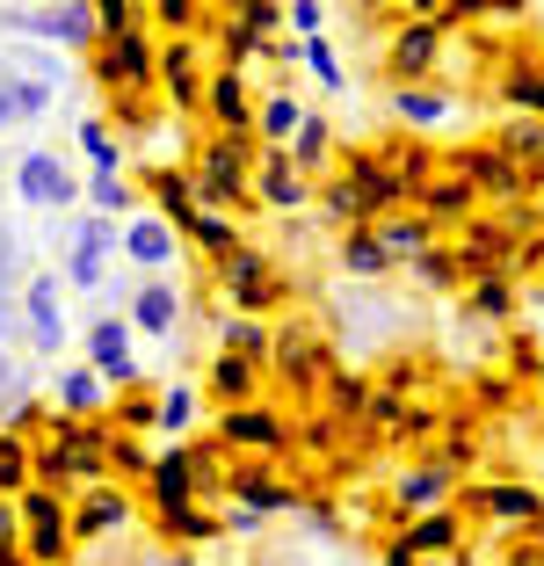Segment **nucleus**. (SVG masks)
I'll use <instances>...</instances> for the list:
<instances>
[{"mask_svg": "<svg viewBox=\"0 0 544 566\" xmlns=\"http://www.w3.org/2000/svg\"><path fill=\"white\" fill-rule=\"evenodd\" d=\"M15 189H22V203H36V211H66V203H81V175H73L59 153H22Z\"/></svg>", "mask_w": 544, "mask_h": 566, "instance_id": "obj_6", "label": "nucleus"}, {"mask_svg": "<svg viewBox=\"0 0 544 566\" xmlns=\"http://www.w3.org/2000/svg\"><path fill=\"white\" fill-rule=\"evenodd\" d=\"M153 189H160V211L189 233V218H197V182H189V175H153Z\"/></svg>", "mask_w": 544, "mask_h": 566, "instance_id": "obj_25", "label": "nucleus"}, {"mask_svg": "<svg viewBox=\"0 0 544 566\" xmlns=\"http://www.w3.org/2000/svg\"><path fill=\"white\" fill-rule=\"evenodd\" d=\"M22 327H30L36 356H59V342H66V283H59V269H36L22 283Z\"/></svg>", "mask_w": 544, "mask_h": 566, "instance_id": "obj_2", "label": "nucleus"}, {"mask_svg": "<svg viewBox=\"0 0 544 566\" xmlns=\"http://www.w3.org/2000/svg\"><path fill=\"white\" fill-rule=\"evenodd\" d=\"M342 269H348V276H385V269H393V254H385L378 226H356V233L342 240Z\"/></svg>", "mask_w": 544, "mask_h": 566, "instance_id": "obj_19", "label": "nucleus"}, {"mask_svg": "<svg viewBox=\"0 0 544 566\" xmlns=\"http://www.w3.org/2000/svg\"><path fill=\"white\" fill-rule=\"evenodd\" d=\"M15 8H36V0H15Z\"/></svg>", "mask_w": 544, "mask_h": 566, "instance_id": "obj_44", "label": "nucleus"}, {"mask_svg": "<svg viewBox=\"0 0 544 566\" xmlns=\"http://www.w3.org/2000/svg\"><path fill=\"white\" fill-rule=\"evenodd\" d=\"M81 146H87V160L109 175V167H124V146L109 138V124H81Z\"/></svg>", "mask_w": 544, "mask_h": 566, "instance_id": "obj_33", "label": "nucleus"}, {"mask_svg": "<svg viewBox=\"0 0 544 566\" xmlns=\"http://www.w3.org/2000/svg\"><path fill=\"white\" fill-rule=\"evenodd\" d=\"M218 436H226V443H240V450H283V443H291V429H283L262 400L226 407V415H218Z\"/></svg>", "mask_w": 544, "mask_h": 566, "instance_id": "obj_7", "label": "nucleus"}, {"mask_svg": "<svg viewBox=\"0 0 544 566\" xmlns=\"http://www.w3.org/2000/svg\"><path fill=\"white\" fill-rule=\"evenodd\" d=\"M450 545V516H429L421 531H407V552H443Z\"/></svg>", "mask_w": 544, "mask_h": 566, "instance_id": "obj_35", "label": "nucleus"}, {"mask_svg": "<svg viewBox=\"0 0 544 566\" xmlns=\"http://www.w3.org/2000/svg\"><path fill=\"white\" fill-rule=\"evenodd\" d=\"M378 240H385V254H393V269L429 254V226H421V218H393V226H378Z\"/></svg>", "mask_w": 544, "mask_h": 566, "instance_id": "obj_22", "label": "nucleus"}, {"mask_svg": "<svg viewBox=\"0 0 544 566\" xmlns=\"http://www.w3.org/2000/svg\"><path fill=\"white\" fill-rule=\"evenodd\" d=\"M297 124H305V109H297L291 95H269L262 109H254V132H262V146H291Z\"/></svg>", "mask_w": 544, "mask_h": 566, "instance_id": "obj_21", "label": "nucleus"}, {"mask_svg": "<svg viewBox=\"0 0 544 566\" xmlns=\"http://www.w3.org/2000/svg\"><path fill=\"white\" fill-rule=\"evenodd\" d=\"M203 102H211L218 132H254V117H248V87H240V73H211Z\"/></svg>", "mask_w": 544, "mask_h": 566, "instance_id": "obj_16", "label": "nucleus"}, {"mask_svg": "<svg viewBox=\"0 0 544 566\" xmlns=\"http://www.w3.org/2000/svg\"><path fill=\"white\" fill-rule=\"evenodd\" d=\"M109 523H124V494L95 486V501H87L81 516H73V537H95V531H109Z\"/></svg>", "mask_w": 544, "mask_h": 566, "instance_id": "obj_29", "label": "nucleus"}, {"mask_svg": "<svg viewBox=\"0 0 544 566\" xmlns=\"http://www.w3.org/2000/svg\"><path fill=\"white\" fill-rule=\"evenodd\" d=\"M248 189H262V203H276V211H297V203L313 197V189H305V167H297L283 146L262 153V167L248 175Z\"/></svg>", "mask_w": 544, "mask_h": 566, "instance_id": "obj_9", "label": "nucleus"}, {"mask_svg": "<svg viewBox=\"0 0 544 566\" xmlns=\"http://www.w3.org/2000/svg\"><path fill=\"white\" fill-rule=\"evenodd\" d=\"M443 494H450V480H443L436 465L399 472V480H393V501H399V509H429V501H443Z\"/></svg>", "mask_w": 544, "mask_h": 566, "instance_id": "obj_23", "label": "nucleus"}, {"mask_svg": "<svg viewBox=\"0 0 544 566\" xmlns=\"http://www.w3.org/2000/svg\"><path fill=\"white\" fill-rule=\"evenodd\" d=\"M218 276H226V298L240 305V313H269V305L283 298L276 291V276H269V248H248V240H240V248L232 254H218Z\"/></svg>", "mask_w": 544, "mask_h": 566, "instance_id": "obj_5", "label": "nucleus"}, {"mask_svg": "<svg viewBox=\"0 0 544 566\" xmlns=\"http://www.w3.org/2000/svg\"><path fill=\"white\" fill-rule=\"evenodd\" d=\"M0 566H22V552H8V559H0Z\"/></svg>", "mask_w": 544, "mask_h": 566, "instance_id": "obj_42", "label": "nucleus"}, {"mask_svg": "<svg viewBox=\"0 0 544 566\" xmlns=\"http://www.w3.org/2000/svg\"><path fill=\"white\" fill-rule=\"evenodd\" d=\"M102 385H109V378H102L95 364H87V370H66V378H59V407H73V415H95V407H102Z\"/></svg>", "mask_w": 544, "mask_h": 566, "instance_id": "obj_24", "label": "nucleus"}, {"mask_svg": "<svg viewBox=\"0 0 544 566\" xmlns=\"http://www.w3.org/2000/svg\"><path fill=\"white\" fill-rule=\"evenodd\" d=\"M73 552V516L59 509V494H30L22 501V559L59 566Z\"/></svg>", "mask_w": 544, "mask_h": 566, "instance_id": "obj_3", "label": "nucleus"}, {"mask_svg": "<svg viewBox=\"0 0 544 566\" xmlns=\"http://www.w3.org/2000/svg\"><path fill=\"white\" fill-rule=\"evenodd\" d=\"M146 73H153V51L138 44V30L102 36V87H146Z\"/></svg>", "mask_w": 544, "mask_h": 566, "instance_id": "obj_12", "label": "nucleus"}, {"mask_svg": "<svg viewBox=\"0 0 544 566\" xmlns=\"http://www.w3.org/2000/svg\"><path fill=\"white\" fill-rule=\"evenodd\" d=\"M197 203L203 211H218V203H240L248 197V132H211V146H203L197 160Z\"/></svg>", "mask_w": 544, "mask_h": 566, "instance_id": "obj_1", "label": "nucleus"}, {"mask_svg": "<svg viewBox=\"0 0 544 566\" xmlns=\"http://www.w3.org/2000/svg\"><path fill=\"white\" fill-rule=\"evenodd\" d=\"M87 356H95V370L109 385H132L138 378V356H132V327H124V319L116 313H102L95 327H87Z\"/></svg>", "mask_w": 544, "mask_h": 566, "instance_id": "obj_8", "label": "nucleus"}, {"mask_svg": "<svg viewBox=\"0 0 544 566\" xmlns=\"http://www.w3.org/2000/svg\"><path fill=\"white\" fill-rule=\"evenodd\" d=\"M15 276H22V240L0 226V283H15Z\"/></svg>", "mask_w": 544, "mask_h": 566, "instance_id": "obj_38", "label": "nucleus"}, {"mask_svg": "<svg viewBox=\"0 0 544 566\" xmlns=\"http://www.w3.org/2000/svg\"><path fill=\"white\" fill-rule=\"evenodd\" d=\"M44 109H51V87H44V81L0 73V132H8V124H36Z\"/></svg>", "mask_w": 544, "mask_h": 566, "instance_id": "obj_14", "label": "nucleus"}, {"mask_svg": "<svg viewBox=\"0 0 544 566\" xmlns=\"http://www.w3.org/2000/svg\"><path fill=\"white\" fill-rule=\"evenodd\" d=\"M87 203H95L102 218H132V182H124V167L95 175V182H87Z\"/></svg>", "mask_w": 544, "mask_h": 566, "instance_id": "obj_26", "label": "nucleus"}, {"mask_svg": "<svg viewBox=\"0 0 544 566\" xmlns=\"http://www.w3.org/2000/svg\"><path fill=\"white\" fill-rule=\"evenodd\" d=\"M305 59H313V73H320L327 87H342V73H334V44H327V36H305Z\"/></svg>", "mask_w": 544, "mask_h": 566, "instance_id": "obj_36", "label": "nucleus"}, {"mask_svg": "<svg viewBox=\"0 0 544 566\" xmlns=\"http://www.w3.org/2000/svg\"><path fill=\"white\" fill-rule=\"evenodd\" d=\"M203 465H211L203 450H167L160 465L146 472V480H153V501H160V509H175V501H189V494H197V472H203Z\"/></svg>", "mask_w": 544, "mask_h": 566, "instance_id": "obj_13", "label": "nucleus"}, {"mask_svg": "<svg viewBox=\"0 0 544 566\" xmlns=\"http://www.w3.org/2000/svg\"><path fill=\"white\" fill-rule=\"evenodd\" d=\"M8 552H22V509L0 501V559H8Z\"/></svg>", "mask_w": 544, "mask_h": 566, "instance_id": "obj_37", "label": "nucleus"}, {"mask_svg": "<svg viewBox=\"0 0 544 566\" xmlns=\"http://www.w3.org/2000/svg\"><path fill=\"white\" fill-rule=\"evenodd\" d=\"M175 248H181V240H175V218H167V211H138L132 226H124V254H132L138 269H167Z\"/></svg>", "mask_w": 544, "mask_h": 566, "instance_id": "obj_10", "label": "nucleus"}, {"mask_svg": "<svg viewBox=\"0 0 544 566\" xmlns=\"http://www.w3.org/2000/svg\"><path fill=\"white\" fill-rule=\"evenodd\" d=\"M15 30L22 36H36V44H95V0H36V8H22L15 15Z\"/></svg>", "mask_w": 544, "mask_h": 566, "instance_id": "obj_4", "label": "nucleus"}, {"mask_svg": "<svg viewBox=\"0 0 544 566\" xmlns=\"http://www.w3.org/2000/svg\"><path fill=\"white\" fill-rule=\"evenodd\" d=\"M22 334H30V327H22V305L0 298V342H22Z\"/></svg>", "mask_w": 544, "mask_h": 566, "instance_id": "obj_40", "label": "nucleus"}, {"mask_svg": "<svg viewBox=\"0 0 544 566\" xmlns=\"http://www.w3.org/2000/svg\"><path fill=\"white\" fill-rule=\"evenodd\" d=\"M36 480V450L22 443V436H8L0 443V494H15V486H30Z\"/></svg>", "mask_w": 544, "mask_h": 566, "instance_id": "obj_28", "label": "nucleus"}, {"mask_svg": "<svg viewBox=\"0 0 544 566\" xmlns=\"http://www.w3.org/2000/svg\"><path fill=\"white\" fill-rule=\"evenodd\" d=\"M132 319L146 334H175L181 327V291H175V283H146V291L132 298Z\"/></svg>", "mask_w": 544, "mask_h": 566, "instance_id": "obj_17", "label": "nucleus"}, {"mask_svg": "<svg viewBox=\"0 0 544 566\" xmlns=\"http://www.w3.org/2000/svg\"><path fill=\"white\" fill-rule=\"evenodd\" d=\"M283 153H291L297 167H320V160L334 153V138H327V124H320V117H305V124H297V138H291Z\"/></svg>", "mask_w": 544, "mask_h": 566, "instance_id": "obj_31", "label": "nucleus"}, {"mask_svg": "<svg viewBox=\"0 0 544 566\" xmlns=\"http://www.w3.org/2000/svg\"><path fill=\"white\" fill-rule=\"evenodd\" d=\"M153 15H160L175 36H189V30H197V15H203V0H153Z\"/></svg>", "mask_w": 544, "mask_h": 566, "instance_id": "obj_34", "label": "nucleus"}, {"mask_svg": "<svg viewBox=\"0 0 544 566\" xmlns=\"http://www.w3.org/2000/svg\"><path fill=\"white\" fill-rule=\"evenodd\" d=\"M407 8H414V15H429V8H436V0H407Z\"/></svg>", "mask_w": 544, "mask_h": 566, "instance_id": "obj_41", "label": "nucleus"}, {"mask_svg": "<svg viewBox=\"0 0 544 566\" xmlns=\"http://www.w3.org/2000/svg\"><path fill=\"white\" fill-rule=\"evenodd\" d=\"M291 22H297L305 36H320V30H327V8H320V0H297V8H291Z\"/></svg>", "mask_w": 544, "mask_h": 566, "instance_id": "obj_39", "label": "nucleus"}, {"mask_svg": "<svg viewBox=\"0 0 544 566\" xmlns=\"http://www.w3.org/2000/svg\"><path fill=\"white\" fill-rule=\"evenodd\" d=\"M232 494L254 501V509H291L297 486H276V472H262V465H240V472H232Z\"/></svg>", "mask_w": 544, "mask_h": 566, "instance_id": "obj_20", "label": "nucleus"}, {"mask_svg": "<svg viewBox=\"0 0 544 566\" xmlns=\"http://www.w3.org/2000/svg\"><path fill=\"white\" fill-rule=\"evenodd\" d=\"M167 566H203V559H167Z\"/></svg>", "mask_w": 544, "mask_h": 566, "instance_id": "obj_43", "label": "nucleus"}, {"mask_svg": "<svg viewBox=\"0 0 544 566\" xmlns=\"http://www.w3.org/2000/svg\"><path fill=\"white\" fill-rule=\"evenodd\" d=\"M436 36H443V22H414V30H399L393 36V73L399 81H421V73H429V59H436Z\"/></svg>", "mask_w": 544, "mask_h": 566, "instance_id": "obj_15", "label": "nucleus"}, {"mask_svg": "<svg viewBox=\"0 0 544 566\" xmlns=\"http://www.w3.org/2000/svg\"><path fill=\"white\" fill-rule=\"evenodd\" d=\"M160 73H167V95H175L181 109H189V102H197V51H189V44H175V51L160 59Z\"/></svg>", "mask_w": 544, "mask_h": 566, "instance_id": "obj_27", "label": "nucleus"}, {"mask_svg": "<svg viewBox=\"0 0 544 566\" xmlns=\"http://www.w3.org/2000/svg\"><path fill=\"white\" fill-rule=\"evenodd\" d=\"M109 240H116V218H87L81 226V240H73V254H66V283H81V291H95L102 283V269H109Z\"/></svg>", "mask_w": 544, "mask_h": 566, "instance_id": "obj_11", "label": "nucleus"}, {"mask_svg": "<svg viewBox=\"0 0 544 566\" xmlns=\"http://www.w3.org/2000/svg\"><path fill=\"white\" fill-rule=\"evenodd\" d=\"M189 415H197V392H189V385H175V392H160V407H153V429L181 436V429H189Z\"/></svg>", "mask_w": 544, "mask_h": 566, "instance_id": "obj_32", "label": "nucleus"}, {"mask_svg": "<svg viewBox=\"0 0 544 566\" xmlns=\"http://www.w3.org/2000/svg\"><path fill=\"white\" fill-rule=\"evenodd\" d=\"M254 378H262V356H218V364H211V392H218V400H232V407H240V400H254Z\"/></svg>", "mask_w": 544, "mask_h": 566, "instance_id": "obj_18", "label": "nucleus"}, {"mask_svg": "<svg viewBox=\"0 0 544 566\" xmlns=\"http://www.w3.org/2000/svg\"><path fill=\"white\" fill-rule=\"evenodd\" d=\"M393 109H399L407 124H443V117H450V95H421V87H399Z\"/></svg>", "mask_w": 544, "mask_h": 566, "instance_id": "obj_30", "label": "nucleus"}]
</instances>
